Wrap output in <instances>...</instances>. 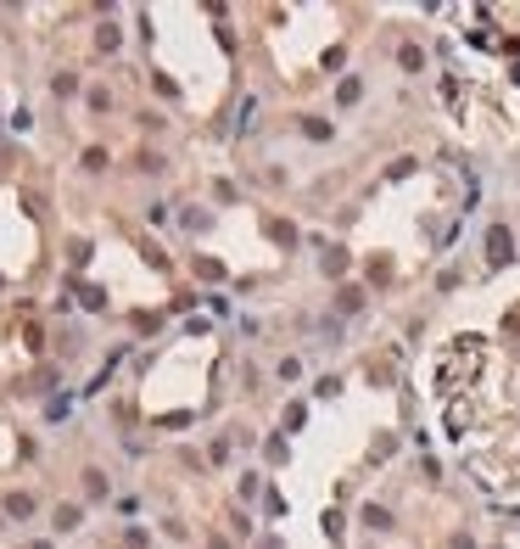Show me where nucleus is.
Returning <instances> with one entry per match:
<instances>
[{"mask_svg":"<svg viewBox=\"0 0 520 549\" xmlns=\"http://www.w3.org/2000/svg\"><path fill=\"white\" fill-rule=\"evenodd\" d=\"M487 258H492V264L509 258V230H492V236H487Z\"/></svg>","mask_w":520,"mask_h":549,"instance_id":"obj_1","label":"nucleus"},{"mask_svg":"<svg viewBox=\"0 0 520 549\" xmlns=\"http://www.w3.org/2000/svg\"><path fill=\"white\" fill-rule=\"evenodd\" d=\"M6 516H34V499H28V493H12V499H6Z\"/></svg>","mask_w":520,"mask_h":549,"instance_id":"obj_2","label":"nucleus"},{"mask_svg":"<svg viewBox=\"0 0 520 549\" xmlns=\"http://www.w3.org/2000/svg\"><path fill=\"white\" fill-rule=\"evenodd\" d=\"M84 493L101 499V493H107V477H101V471H84Z\"/></svg>","mask_w":520,"mask_h":549,"instance_id":"obj_3","label":"nucleus"},{"mask_svg":"<svg viewBox=\"0 0 520 549\" xmlns=\"http://www.w3.org/2000/svg\"><path fill=\"white\" fill-rule=\"evenodd\" d=\"M56 527H62V532L78 527V504H62V510H56Z\"/></svg>","mask_w":520,"mask_h":549,"instance_id":"obj_4","label":"nucleus"}]
</instances>
